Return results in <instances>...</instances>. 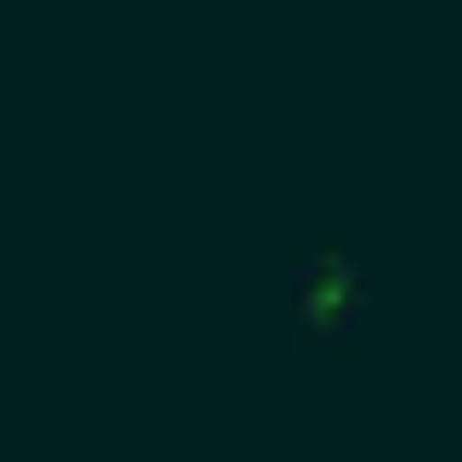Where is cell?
I'll return each mask as SVG.
<instances>
[{"label":"cell","instance_id":"6da1fadb","mask_svg":"<svg viewBox=\"0 0 462 462\" xmlns=\"http://www.w3.org/2000/svg\"><path fill=\"white\" fill-rule=\"evenodd\" d=\"M268 328L304 353V365H341V353L377 328V268L353 244H328V231H292L280 268H268Z\"/></svg>","mask_w":462,"mask_h":462}]
</instances>
